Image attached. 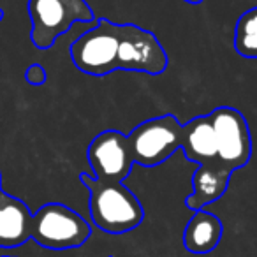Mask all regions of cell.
I'll return each instance as SVG.
<instances>
[{"mask_svg": "<svg viewBox=\"0 0 257 257\" xmlns=\"http://www.w3.org/2000/svg\"><path fill=\"white\" fill-rule=\"evenodd\" d=\"M79 180L90 192V217L100 231L107 234H123L143 222V206L123 182L97 180L88 173H81Z\"/></svg>", "mask_w": 257, "mask_h": 257, "instance_id": "obj_1", "label": "cell"}, {"mask_svg": "<svg viewBox=\"0 0 257 257\" xmlns=\"http://www.w3.org/2000/svg\"><path fill=\"white\" fill-rule=\"evenodd\" d=\"M92 236L90 224L72 208L62 203H46L32 213L30 239L53 252L79 248Z\"/></svg>", "mask_w": 257, "mask_h": 257, "instance_id": "obj_2", "label": "cell"}, {"mask_svg": "<svg viewBox=\"0 0 257 257\" xmlns=\"http://www.w3.org/2000/svg\"><path fill=\"white\" fill-rule=\"evenodd\" d=\"M34 46L48 50L74 23L95 22L93 11L85 0H29Z\"/></svg>", "mask_w": 257, "mask_h": 257, "instance_id": "obj_3", "label": "cell"}, {"mask_svg": "<svg viewBox=\"0 0 257 257\" xmlns=\"http://www.w3.org/2000/svg\"><path fill=\"white\" fill-rule=\"evenodd\" d=\"M183 123L175 114L155 116L141 121L127 136L134 164L154 168L166 162L182 148Z\"/></svg>", "mask_w": 257, "mask_h": 257, "instance_id": "obj_4", "label": "cell"}, {"mask_svg": "<svg viewBox=\"0 0 257 257\" xmlns=\"http://www.w3.org/2000/svg\"><path fill=\"white\" fill-rule=\"evenodd\" d=\"M120 25L102 18L72 43L71 58L81 72L90 76H106L118 71Z\"/></svg>", "mask_w": 257, "mask_h": 257, "instance_id": "obj_5", "label": "cell"}, {"mask_svg": "<svg viewBox=\"0 0 257 257\" xmlns=\"http://www.w3.org/2000/svg\"><path fill=\"white\" fill-rule=\"evenodd\" d=\"M217 141V162L229 171L245 168L252 157V136L246 118L231 106H220L210 113Z\"/></svg>", "mask_w": 257, "mask_h": 257, "instance_id": "obj_6", "label": "cell"}, {"mask_svg": "<svg viewBox=\"0 0 257 257\" xmlns=\"http://www.w3.org/2000/svg\"><path fill=\"white\" fill-rule=\"evenodd\" d=\"M116 69L159 76L168 69V53L150 30L123 23L120 25Z\"/></svg>", "mask_w": 257, "mask_h": 257, "instance_id": "obj_7", "label": "cell"}, {"mask_svg": "<svg viewBox=\"0 0 257 257\" xmlns=\"http://www.w3.org/2000/svg\"><path fill=\"white\" fill-rule=\"evenodd\" d=\"M86 159L93 169V178L123 182L134 166L127 136L118 131L97 134L86 150Z\"/></svg>", "mask_w": 257, "mask_h": 257, "instance_id": "obj_8", "label": "cell"}, {"mask_svg": "<svg viewBox=\"0 0 257 257\" xmlns=\"http://www.w3.org/2000/svg\"><path fill=\"white\" fill-rule=\"evenodd\" d=\"M32 211L18 197L0 192V248H16L30 239Z\"/></svg>", "mask_w": 257, "mask_h": 257, "instance_id": "obj_9", "label": "cell"}, {"mask_svg": "<svg viewBox=\"0 0 257 257\" xmlns=\"http://www.w3.org/2000/svg\"><path fill=\"white\" fill-rule=\"evenodd\" d=\"M231 175L232 173L217 161L199 166L192 176L194 190L185 199V206L197 211L204 210V206L220 199L227 190Z\"/></svg>", "mask_w": 257, "mask_h": 257, "instance_id": "obj_10", "label": "cell"}, {"mask_svg": "<svg viewBox=\"0 0 257 257\" xmlns=\"http://www.w3.org/2000/svg\"><path fill=\"white\" fill-rule=\"evenodd\" d=\"M182 150L185 152V157L197 162V166L217 161V141L210 114H201L183 123Z\"/></svg>", "mask_w": 257, "mask_h": 257, "instance_id": "obj_11", "label": "cell"}, {"mask_svg": "<svg viewBox=\"0 0 257 257\" xmlns=\"http://www.w3.org/2000/svg\"><path fill=\"white\" fill-rule=\"evenodd\" d=\"M222 222L217 215L206 210H197L187 222L183 231V246L192 253H210L222 239Z\"/></svg>", "mask_w": 257, "mask_h": 257, "instance_id": "obj_12", "label": "cell"}, {"mask_svg": "<svg viewBox=\"0 0 257 257\" xmlns=\"http://www.w3.org/2000/svg\"><path fill=\"white\" fill-rule=\"evenodd\" d=\"M234 50L243 58H257V8L245 11L236 22Z\"/></svg>", "mask_w": 257, "mask_h": 257, "instance_id": "obj_13", "label": "cell"}, {"mask_svg": "<svg viewBox=\"0 0 257 257\" xmlns=\"http://www.w3.org/2000/svg\"><path fill=\"white\" fill-rule=\"evenodd\" d=\"M25 78L27 81L30 83V85H43L44 81H46V71H44V67L41 64H32L29 69H27L25 72Z\"/></svg>", "mask_w": 257, "mask_h": 257, "instance_id": "obj_14", "label": "cell"}, {"mask_svg": "<svg viewBox=\"0 0 257 257\" xmlns=\"http://www.w3.org/2000/svg\"><path fill=\"white\" fill-rule=\"evenodd\" d=\"M187 4H201V2H204V0H185Z\"/></svg>", "mask_w": 257, "mask_h": 257, "instance_id": "obj_15", "label": "cell"}, {"mask_svg": "<svg viewBox=\"0 0 257 257\" xmlns=\"http://www.w3.org/2000/svg\"><path fill=\"white\" fill-rule=\"evenodd\" d=\"M2 18H4V11L0 9V22H2Z\"/></svg>", "mask_w": 257, "mask_h": 257, "instance_id": "obj_16", "label": "cell"}, {"mask_svg": "<svg viewBox=\"0 0 257 257\" xmlns=\"http://www.w3.org/2000/svg\"><path fill=\"white\" fill-rule=\"evenodd\" d=\"M0 257H16V255H0Z\"/></svg>", "mask_w": 257, "mask_h": 257, "instance_id": "obj_17", "label": "cell"}, {"mask_svg": "<svg viewBox=\"0 0 257 257\" xmlns=\"http://www.w3.org/2000/svg\"><path fill=\"white\" fill-rule=\"evenodd\" d=\"M0 192H2V187H0Z\"/></svg>", "mask_w": 257, "mask_h": 257, "instance_id": "obj_18", "label": "cell"}]
</instances>
